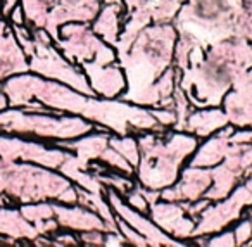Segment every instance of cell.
<instances>
[{"label": "cell", "mask_w": 252, "mask_h": 247, "mask_svg": "<svg viewBox=\"0 0 252 247\" xmlns=\"http://www.w3.org/2000/svg\"><path fill=\"white\" fill-rule=\"evenodd\" d=\"M80 68L85 71L95 95L102 99H121L126 90V76L123 68L118 64H95L81 63Z\"/></svg>", "instance_id": "cell-13"}, {"label": "cell", "mask_w": 252, "mask_h": 247, "mask_svg": "<svg viewBox=\"0 0 252 247\" xmlns=\"http://www.w3.org/2000/svg\"><path fill=\"white\" fill-rule=\"evenodd\" d=\"M213 185L211 170L189 166L182 171L178 183L166 187L161 190V201L168 202H193L204 197L207 188Z\"/></svg>", "instance_id": "cell-12"}, {"label": "cell", "mask_w": 252, "mask_h": 247, "mask_svg": "<svg viewBox=\"0 0 252 247\" xmlns=\"http://www.w3.org/2000/svg\"><path fill=\"white\" fill-rule=\"evenodd\" d=\"M125 12V5L109 4L98 11L97 18L94 19V32L104 40L105 43L116 49L119 35H121V14Z\"/></svg>", "instance_id": "cell-19"}, {"label": "cell", "mask_w": 252, "mask_h": 247, "mask_svg": "<svg viewBox=\"0 0 252 247\" xmlns=\"http://www.w3.org/2000/svg\"><path fill=\"white\" fill-rule=\"evenodd\" d=\"M116 223H118V230H119V233L125 237L126 244H131V246H137V247L147 246V240H145L144 237H142L140 233H138L137 230L133 228V226L128 225V223H126L123 218L116 216Z\"/></svg>", "instance_id": "cell-24"}, {"label": "cell", "mask_w": 252, "mask_h": 247, "mask_svg": "<svg viewBox=\"0 0 252 247\" xmlns=\"http://www.w3.org/2000/svg\"><path fill=\"white\" fill-rule=\"evenodd\" d=\"M52 112H32L21 107H14L12 111H0V130L7 133H19V135H35L38 139L50 140H73L94 132L95 126L88 119L67 118L64 112L57 114Z\"/></svg>", "instance_id": "cell-5"}, {"label": "cell", "mask_w": 252, "mask_h": 247, "mask_svg": "<svg viewBox=\"0 0 252 247\" xmlns=\"http://www.w3.org/2000/svg\"><path fill=\"white\" fill-rule=\"evenodd\" d=\"M0 194H7L14 201L38 202L57 199L63 204H76V185L63 173H52L50 168L43 170L30 164H16L0 157Z\"/></svg>", "instance_id": "cell-4"}, {"label": "cell", "mask_w": 252, "mask_h": 247, "mask_svg": "<svg viewBox=\"0 0 252 247\" xmlns=\"http://www.w3.org/2000/svg\"><path fill=\"white\" fill-rule=\"evenodd\" d=\"M109 145L118 150L137 170L138 163H140V147H138V140L131 137V133H128V135H111L109 137Z\"/></svg>", "instance_id": "cell-21"}, {"label": "cell", "mask_w": 252, "mask_h": 247, "mask_svg": "<svg viewBox=\"0 0 252 247\" xmlns=\"http://www.w3.org/2000/svg\"><path fill=\"white\" fill-rule=\"evenodd\" d=\"M152 112V116L156 118V121L161 126L168 128V126L176 125V112L173 107H149Z\"/></svg>", "instance_id": "cell-27"}, {"label": "cell", "mask_w": 252, "mask_h": 247, "mask_svg": "<svg viewBox=\"0 0 252 247\" xmlns=\"http://www.w3.org/2000/svg\"><path fill=\"white\" fill-rule=\"evenodd\" d=\"M0 235L9 239H28L35 240L40 237V232L32 221L21 214L19 209L0 208Z\"/></svg>", "instance_id": "cell-20"}, {"label": "cell", "mask_w": 252, "mask_h": 247, "mask_svg": "<svg viewBox=\"0 0 252 247\" xmlns=\"http://www.w3.org/2000/svg\"><path fill=\"white\" fill-rule=\"evenodd\" d=\"M7 106H9V99H7V95H5V92L2 90V85H0V111L7 109Z\"/></svg>", "instance_id": "cell-33"}, {"label": "cell", "mask_w": 252, "mask_h": 247, "mask_svg": "<svg viewBox=\"0 0 252 247\" xmlns=\"http://www.w3.org/2000/svg\"><path fill=\"white\" fill-rule=\"evenodd\" d=\"M126 197V204L130 206V208H133V209H137V211H140V212H149V208H151V204H149V201L144 197V194H142V190H140V183H137L133 188H131L128 194L125 195Z\"/></svg>", "instance_id": "cell-25"}, {"label": "cell", "mask_w": 252, "mask_h": 247, "mask_svg": "<svg viewBox=\"0 0 252 247\" xmlns=\"http://www.w3.org/2000/svg\"><path fill=\"white\" fill-rule=\"evenodd\" d=\"M33 38H35V52L30 57V71L47 78V80L61 81L81 94L95 97V92L88 83L87 74L81 73L71 61H67L52 43L43 42L35 35Z\"/></svg>", "instance_id": "cell-7"}, {"label": "cell", "mask_w": 252, "mask_h": 247, "mask_svg": "<svg viewBox=\"0 0 252 247\" xmlns=\"http://www.w3.org/2000/svg\"><path fill=\"white\" fill-rule=\"evenodd\" d=\"M244 208H252V176L240 187H237V190L231 192L228 197H224L223 202H218L216 206H207L206 211L197 219L192 239L218 233L224 226L240 218Z\"/></svg>", "instance_id": "cell-8"}, {"label": "cell", "mask_w": 252, "mask_h": 247, "mask_svg": "<svg viewBox=\"0 0 252 247\" xmlns=\"http://www.w3.org/2000/svg\"><path fill=\"white\" fill-rule=\"evenodd\" d=\"M107 201L111 204L112 211H114L116 216L123 218L126 223L130 226H133L145 240H147V246H171V247H180V246H185V242L182 240H176L175 237H171L169 233H166L164 230H161L151 218L144 214V212L137 211V209L130 208V206L126 204L125 201L121 199V194L114 190V188L107 187Z\"/></svg>", "instance_id": "cell-10"}, {"label": "cell", "mask_w": 252, "mask_h": 247, "mask_svg": "<svg viewBox=\"0 0 252 247\" xmlns=\"http://www.w3.org/2000/svg\"><path fill=\"white\" fill-rule=\"evenodd\" d=\"M100 163H104V164H107L111 170H114V171H119V173H123V175H126V176H131V175L135 173V168L131 166L128 161L125 159V157L121 156V154L118 152L116 149H112L111 145L109 147H105L104 149V152H102V156H100Z\"/></svg>", "instance_id": "cell-23"}, {"label": "cell", "mask_w": 252, "mask_h": 247, "mask_svg": "<svg viewBox=\"0 0 252 247\" xmlns=\"http://www.w3.org/2000/svg\"><path fill=\"white\" fill-rule=\"evenodd\" d=\"M176 30L169 23L145 26L128 52L118 56L126 76V90L121 101L137 104L140 95L169 68L175 56Z\"/></svg>", "instance_id": "cell-2"}, {"label": "cell", "mask_w": 252, "mask_h": 247, "mask_svg": "<svg viewBox=\"0 0 252 247\" xmlns=\"http://www.w3.org/2000/svg\"><path fill=\"white\" fill-rule=\"evenodd\" d=\"M80 242L87 244V246H104L105 242V232L102 230H87V232H80Z\"/></svg>", "instance_id": "cell-28"}, {"label": "cell", "mask_w": 252, "mask_h": 247, "mask_svg": "<svg viewBox=\"0 0 252 247\" xmlns=\"http://www.w3.org/2000/svg\"><path fill=\"white\" fill-rule=\"evenodd\" d=\"M206 246H213V247H221V246L233 247V246H237L233 230H228V232H223V233H220V235H214L213 239H207Z\"/></svg>", "instance_id": "cell-29"}, {"label": "cell", "mask_w": 252, "mask_h": 247, "mask_svg": "<svg viewBox=\"0 0 252 247\" xmlns=\"http://www.w3.org/2000/svg\"><path fill=\"white\" fill-rule=\"evenodd\" d=\"M235 132L233 126H224L218 132L216 137H211L207 142H204L202 145L197 149V152L193 154V157L190 159L189 166H197V168H209L214 164L221 163L226 156H230L231 152H235L238 147V143L230 142L231 133Z\"/></svg>", "instance_id": "cell-16"}, {"label": "cell", "mask_w": 252, "mask_h": 247, "mask_svg": "<svg viewBox=\"0 0 252 247\" xmlns=\"http://www.w3.org/2000/svg\"><path fill=\"white\" fill-rule=\"evenodd\" d=\"M228 123H230L228 114L223 109H220V106L213 109L200 107L199 111H192L189 114L185 123V132L195 135L197 139H206V137L218 133Z\"/></svg>", "instance_id": "cell-18"}, {"label": "cell", "mask_w": 252, "mask_h": 247, "mask_svg": "<svg viewBox=\"0 0 252 247\" xmlns=\"http://www.w3.org/2000/svg\"><path fill=\"white\" fill-rule=\"evenodd\" d=\"M100 2L104 5H109V4H121V5H125V2H123V0H100Z\"/></svg>", "instance_id": "cell-34"}, {"label": "cell", "mask_w": 252, "mask_h": 247, "mask_svg": "<svg viewBox=\"0 0 252 247\" xmlns=\"http://www.w3.org/2000/svg\"><path fill=\"white\" fill-rule=\"evenodd\" d=\"M54 206V218L57 219L59 226L73 232H87V230H102V232H111L107 223L100 218L95 211L83 206H74L66 208V204L59 202Z\"/></svg>", "instance_id": "cell-15"}, {"label": "cell", "mask_w": 252, "mask_h": 247, "mask_svg": "<svg viewBox=\"0 0 252 247\" xmlns=\"http://www.w3.org/2000/svg\"><path fill=\"white\" fill-rule=\"evenodd\" d=\"M235 233V242L237 246H252V223L251 219H244L240 221L233 230Z\"/></svg>", "instance_id": "cell-26"}, {"label": "cell", "mask_w": 252, "mask_h": 247, "mask_svg": "<svg viewBox=\"0 0 252 247\" xmlns=\"http://www.w3.org/2000/svg\"><path fill=\"white\" fill-rule=\"evenodd\" d=\"M0 2H2V4H0V12H2L4 18H7L12 9L18 5V0H0Z\"/></svg>", "instance_id": "cell-32"}, {"label": "cell", "mask_w": 252, "mask_h": 247, "mask_svg": "<svg viewBox=\"0 0 252 247\" xmlns=\"http://www.w3.org/2000/svg\"><path fill=\"white\" fill-rule=\"evenodd\" d=\"M56 244L57 246H78L80 244V240H78V237H74L73 233H56Z\"/></svg>", "instance_id": "cell-31"}, {"label": "cell", "mask_w": 252, "mask_h": 247, "mask_svg": "<svg viewBox=\"0 0 252 247\" xmlns=\"http://www.w3.org/2000/svg\"><path fill=\"white\" fill-rule=\"evenodd\" d=\"M19 211H21V214L25 216L28 221H32L33 225L54 218V206L43 201L26 202V204H23L21 208H19Z\"/></svg>", "instance_id": "cell-22"}, {"label": "cell", "mask_w": 252, "mask_h": 247, "mask_svg": "<svg viewBox=\"0 0 252 247\" xmlns=\"http://www.w3.org/2000/svg\"><path fill=\"white\" fill-rule=\"evenodd\" d=\"M109 137L111 133L107 130H102L100 133H87L83 135V139L80 137V140L71 142V140H63V142H56L57 147L66 149L69 152H76V159L80 161V164L83 166V170L88 171V164L92 161H98L104 152L105 147H109Z\"/></svg>", "instance_id": "cell-17"}, {"label": "cell", "mask_w": 252, "mask_h": 247, "mask_svg": "<svg viewBox=\"0 0 252 247\" xmlns=\"http://www.w3.org/2000/svg\"><path fill=\"white\" fill-rule=\"evenodd\" d=\"M57 49L73 64L95 63L112 64L118 59V52L105 43L87 23H66L61 26V38L56 42Z\"/></svg>", "instance_id": "cell-6"}, {"label": "cell", "mask_w": 252, "mask_h": 247, "mask_svg": "<svg viewBox=\"0 0 252 247\" xmlns=\"http://www.w3.org/2000/svg\"><path fill=\"white\" fill-rule=\"evenodd\" d=\"M30 71V61L14 36V32L0 19V80Z\"/></svg>", "instance_id": "cell-14"}, {"label": "cell", "mask_w": 252, "mask_h": 247, "mask_svg": "<svg viewBox=\"0 0 252 247\" xmlns=\"http://www.w3.org/2000/svg\"><path fill=\"white\" fill-rule=\"evenodd\" d=\"M162 132H159L161 135ZM158 132L138 133L140 163L137 166V178L140 185L152 190H162L176 183L183 161L197 150L199 139L189 132H176L161 139Z\"/></svg>", "instance_id": "cell-3"}, {"label": "cell", "mask_w": 252, "mask_h": 247, "mask_svg": "<svg viewBox=\"0 0 252 247\" xmlns=\"http://www.w3.org/2000/svg\"><path fill=\"white\" fill-rule=\"evenodd\" d=\"M69 150L61 147H45L38 142H28V140L14 139V137L0 135V157L7 161H30L36 163L43 168L59 170V166L67 159Z\"/></svg>", "instance_id": "cell-9"}, {"label": "cell", "mask_w": 252, "mask_h": 247, "mask_svg": "<svg viewBox=\"0 0 252 247\" xmlns=\"http://www.w3.org/2000/svg\"><path fill=\"white\" fill-rule=\"evenodd\" d=\"M11 107H23L30 101L42 102L45 107L59 112H73L92 123L102 125L116 135L142 132H164L152 116L151 109L131 106L116 99H94V95L81 94L67 85L54 80H42L35 74L9 76L2 85Z\"/></svg>", "instance_id": "cell-1"}, {"label": "cell", "mask_w": 252, "mask_h": 247, "mask_svg": "<svg viewBox=\"0 0 252 247\" xmlns=\"http://www.w3.org/2000/svg\"><path fill=\"white\" fill-rule=\"evenodd\" d=\"M7 18L11 19V23H12V25H16V26L26 25V16H25V11H23V5H16Z\"/></svg>", "instance_id": "cell-30"}, {"label": "cell", "mask_w": 252, "mask_h": 247, "mask_svg": "<svg viewBox=\"0 0 252 247\" xmlns=\"http://www.w3.org/2000/svg\"><path fill=\"white\" fill-rule=\"evenodd\" d=\"M149 214L159 228L175 239H192L197 221L187 214L183 202L158 201L151 204Z\"/></svg>", "instance_id": "cell-11"}]
</instances>
